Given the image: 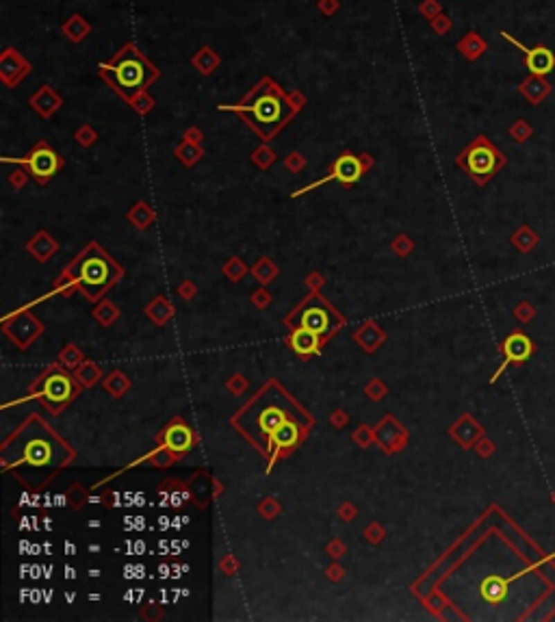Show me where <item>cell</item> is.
Listing matches in <instances>:
<instances>
[{"instance_id": "1", "label": "cell", "mask_w": 555, "mask_h": 622, "mask_svg": "<svg viewBox=\"0 0 555 622\" xmlns=\"http://www.w3.org/2000/svg\"><path fill=\"white\" fill-rule=\"evenodd\" d=\"M217 109L232 111L243 117V122L265 141H272L293 120V115L299 113L291 94L284 91L272 76L261 78L241 103L220 105Z\"/></svg>"}, {"instance_id": "2", "label": "cell", "mask_w": 555, "mask_h": 622, "mask_svg": "<svg viewBox=\"0 0 555 622\" xmlns=\"http://www.w3.org/2000/svg\"><path fill=\"white\" fill-rule=\"evenodd\" d=\"M301 421L308 425V416L301 412L291 397L284 393L280 386L269 384L265 391H261L252 403L239 412L234 423L241 432H245L247 438L254 443L263 453L272 451V436L284 421Z\"/></svg>"}, {"instance_id": "3", "label": "cell", "mask_w": 555, "mask_h": 622, "mask_svg": "<svg viewBox=\"0 0 555 622\" xmlns=\"http://www.w3.org/2000/svg\"><path fill=\"white\" fill-rule=\"evenodd\" d=\"M98 76L124 103L130 105L134 98L148 91V87L161 78V70L141 53L137 44L128 42L107 63L98 65Z\"/></svg>"}, {"instance_id": "4", "label": "cell", "mask_w": 555, "mask_h": 622, "mask_svg": "<svg viewBox=\"0 0 555 622\" xmlns=\"http://www.w3.org/2000/svg\"><path fill=\"white\" fill-rule=\"evenodd\" d=\"M67 458H72V451L42 423H28L5 447V460L11 466L13 464H28L37 468L61 466Z\"/></svg>"}, {"instance_id": "5", "label": "cell", "mask_w": 555, "mask_h": 622, "mask_svg": "<svg viewBox=\"0 0 555 622\" xmlns=\"http://www.w3.org/2000/svg\"><path fill=\"white\" fill-rule=\"evenodd\" d=\"M67 276H72V280H76V284L89 299H96L111 287L117 276H120V267H117L98 245H89L70 267H67Z\"/></svg>"}, {"instance_id": "6", "label": "cell", "mask_w": 555, "mask_h": 622, "mask_svg": "<svg viewBox=\"0 0 555 622\" xmlns=\"http://www.w3.org/2000/svg\"><path fill=\"white\" fill-rule=\"evenodd\" d=\"M503 163H506L503 154L484 137V134H479V137L458 157V165L479 184L488 180Z\"/></svg>"}, {"instance_id": "7", "label": "cell", "mask_w": 555, "mask_h": 622, "mask_svg": "<svg viewBox=\"0 0 555 622\" xmlns=\"http://www.w3.org/2000/svg\"><path fill=\"white\" fill-rule=\"evenodd\" d=\"M289 321L295 326V328H304V330H310L315 334H319L321 339H328L330 334H334L336 330H339L341 326V317L336 314L326 301L321 297H308L304 304H301L293 317L289 319Z\"/></svg>"}, {"instance_id": "8", "label": "cell", "mask_w": 555, "mask_h": 622, "mask_svg": "<svg viewBox=\"0 0 555 622\" xmlns=\"http://www.w3.org/2000/svg\"><path fill=\"white\" fill-rule=\"evenodd\" d=\"M369 167H371V159H369L367 154L362 159V157H356V154H351V152H343L339 159L332 163V167H330V172H328L326 178H321L319 182L310 184V187H304V189L293 193V195H301V193H306V191H312V189L321 187V184H326L330 180H336V182L345 184V187H351V184H356L367 174Z\"/></svg>"}, {"instance_id": "9", "label": "cell", "mask_w": 555, "mask_h": 622, "mask_svg": "<svg viewBox=\"0 0 555 622\" xmlns=\"http://www.w3.org/2000/svg\"><path fill=\"white\" fill-rule=\"evenodd\" d=\"M5 161L15 163V165L18 163L24 165L26 174H30L39 184L48 182L63 167V159L46 141H39L24 159H5Z\"/></svg>"}, {"instance_id": "10", "label": "cell", "mask_w": 555, "mask_h": 622, "mask_svg": "<svg viewBox=\"0 0 555 622\" xmlns=\"http://www.w3.org/2000/svg\"><path fill=\"white\" fill-rule=\"evenodd\" d=\"M33 65L24 59V55L20 50H15L11 46H7L0 55V80L7 89L18 87L20 82L30 74Z\"/></svg>"}, {"instance_id": "11", "label": "cell", "mask_w": 555, "mask_h": 622, "mask_svg": "<svg viewBox=\"0 0 555 622\" xmlns=\"http://www.w3.org/2000/svg\"><path fill=\"white\" fill-rule=\"evenodd\" d=\"M501 37L506 39V42H510L512 46H516L518 50H523L525 53V67L531 72V74H536V76H545V74H549V72H553V67H555V55H553V50L551 48H547V46H536V48H527V46H523L518 39H514L510 33H506V30H501Z\"/></svg>"}, {"instance_id": "12", "label": "cell", "mask_w": 555, "mask_h": 622, "mask_svg": "<svg viewBox=\"0 0 555 622\" xmlns=\"http://www.w3.org/2000/svg\"><path fill=\"white\" fill-rule=\"evenodd\" d=\"M501 349H503V364H501L499 371L493 375V382L501 375V371H503V368H506L508 364H518V362L529 360V356L534 354V343L527 339L525 334L516 332V334L508 336L506 343H503Z\"/></svg>"}, {"instance_id": "13", "label": "cell", "mask_w": 555, "mask_h": 622, "mask_svg": "<svg viewBox=\"0 0 555 622\" xmlns=\"http://www.w3.org/2000/svg\"><path fill=\"white\" fill-rule=\"evenodd\" d=\"M39 393H42V397H44V401L48 403V406L59 408L61 403H65L67 399L72 397L74 391H72L70 380L55 371V373H48V375L42 380V384H39Z\"/></svg>"}, {"instance_id": "14", "label": "cell", "mask_w": 555, "mask_h": 622, "mask_svg": "<svg viewBox=\"0 0 555 622\" xmlns=\"http://www.w3.org/2000/svg\"><path fill=\"white\" fill-rule=\"evenodd\" d=\"M527 573V570H520V573L512 575V577H499V575H491L486 577L482 583H479V594L486 603L491 605H499L506 601L508 596V590H510V583L516 581L518 577H523Z\"/></svg>"}, {"instance_id": "15", "label": "cell", "mask_w": 555, "mask_h": 622, "mask_svg": "<svg viewBox=\"0 0 555 622\" xmlns=\"http://www.w3.org/2000/svg\"><path fill=\"white\" fill-rule=\"evenodd\" d=\"M28 103H30L33 111H37L44 117V120H48V117H53L61 109L63 98L59 96V91H55L50 85H42L35 94L30 96Z\"/></svg>"}, {"instance_id": "16", "label": "cell", "mask_w": 555, "mask_h": 622, "mask_svg": "<svg viewBox=\"0 0 555 622\" xmlns=\"http://www.w3.org/2000/svg\"><path fill=\"white\" fill-rule=\"evenodd\" d=\"M304 427H306V423L295 421V418H291V421H284L272 436V451L295 447L301 438V432H304Z\"/></svg>"}, {"instance_id": "17", "label": "cell", "mask_w": 555, "mask_h": 622, "mask_svg": "<svg viewBox=\"0 0 555 622\" xmlns=\"http://www.w3.org/2000/svg\"><path fill=\"white\" fill-rule=\"evenodd\" d=\"M61 33H63L65 39L70 42V44H80V42H85L87 35L91 33V24L85 18H82L80 13H72L70 18L63 22Z\"/></svg>"}, {"instance_id": "18", "label": "cell", "mask_w": 555, "mask_h": 622, "mask_svg": "<svg viewBox=\"0 0 555 622\" xmlns=\"http://www.w3.org/2000/svg\"><path fill=\"white\" fill-rule=\"evenodd\" d=\"M191 65L202 74V76H211L217 67L222 65V57L215 48L211 46H202L197 53L191 57Z\"/></svg>"}, {"instance_id": "19", "label": "cell", "mask_w": 555, "mask_h": 622, "mask_svg": "<svg viewBox=\"0 0 555 622\" xmlns=\"http://www.w3.org/2000/svg\"><path fill=\"white\" fill-rule=\"evenodd\" d=\"M321 336L310 332V330H304V328H297L291 336V347L297 351V354L301 356H308V354H315V351L319 349V345H321Z\"/></svg>"}, {"instance_id": "20", "label": "cell", "mask_w": 555, "mask_h": 622, "mask_svg": "<svg viewBox=\"0 0 555 622\" xmlns=\"http://www.w3.org/2000/svg\"><path fill=\"white\" fill-rule=\"evenodd\" d=\"M163 441H165L167 449H172V451H187L191 447V432L184 427L182 423H176V425H172L170 429L163 434Z\"/></svg>"}, {"instance_id": "21", "label": "cell", "mask_w": 555, "mask_h": 622, "mask_svg": "<svg viewBox=\"0 0 555 622\" xmlns=\"http://www.w3.org/2000/svg\"><path fill=\"white\" fill-rule=\"evenodd\" d=\"M456 48H458V53H462L464 59L475 61V59H479L486 53V42L477 35L475 30H470V33H466V35L458 42Z\"/></svg>"}, {"instance_id": "22", "label": "cell", "mask_w": 555, "mask_h": 622, "mask_svg": "<svg viewBox=\"0 0 555 622\" xmlns=\"http://www.w3.org/2000/svg\"><path fill=\"white\" fill-rule=\"evenodd\" d=\"M176 154L180 157V161H182V163L193 165V163H195V161L202 157V150H200V145H197V143L184 141L182 145H178V148H176Z\"/></svg>"}, {"instance_id": "23", "label": "cell", "mask_w": 555, "mask_h": 622, "mask_svg": "<svg viewBox=\"0 0 555 622\" xmlns=\"http://www.w3.org/2000/svg\"><path fill=\"white\" fill-rule=\"evenodd\" d=\"M419 13L423 15L425 20H434L436 15H441L443 13V5L439 3V0H423L421 5H419Z\"/></svg>"}, {"instance_id": "24", "label": "cell", "mask_w": 555, "mask_h": 622, "mask_svg": "<svg viewBox=\"0 0 555 622\" xmlns=\"http://www.w3.org/2000/svg\"><path fill=\"white\" fill-rule=\"evenodd\" d=\"M130 107H132L134 111H137L139 115H146L148 111H152V107H155V98L150 96L148 91H143V94H139L137 98L132 100Z\"/></svg>"}, {"instance_id": "25", "label": "cell", "mask_w": 555, "mask_h": 622, "mask_svg": "<svg viewBox=\"0 0 555 622\" xmlns=\"http://www.w3.org/2000/svg\"><path fill=\"white\" fill-rule=\"evenodd\" d=\"M430 26H432V30L436 33V35H447V33L451 30V26H453V22H451L449 15L441 13V15H436V18L430 22Z\"/></svg>"}, {"instance_id": "26", "label": "cell", "mask_w": 555, "mask_h": 622, "mask_svg": "<svg viewBox=\"0 0 555 622\" xmlns=\"http://www.w3.org/2000/svg\"><path fill=\"white\" fill-rule=\"evenodd\" d=\"M317 9H319V13H321V15H326V18H332L334 13H339L341 0H319Z\"/></svg>"}, {"instance_id": "27", "label": "cell", "mask_w": 555, "mask_h": 622, "mask_svg": "<svg viewBox=\"0 0 555 622\" xmlns=\"http://www.w3.org/2000/svg\"><path fill=\"white\" fill-rule=\"evenodd\" d=\"M130 220L137 224L139 228H146V224L150 222V213H148V206L146 204H137L134 206V211L130 213Z\"/></svg>"}, {"instance_id": "28", "label": "cell", "mask_w": 555, "mask_h": 622, "mask_svg": "<svg viewBox=\"0 0 555 622\" xmlns=\"http://www.w3.org/2000/svg\"><path fill=\"white\" fill-rule=\"evenodd\" d=\"M76 139H78V143L80 145H91L94 141H96V130L91 128V126H80L78 130H76Z\"/></svg>"}, {"instance_id": "29", "label": "cell", "mask_w": 555, "mask_h": 622, "mask_svg": "<svg viewBox=\"0 0 555 622\" xmlns=\"http://www.w3.org/2000/svg\"><path fill=\"white\" fill-rule=\"evenodd\" d=\"M272 161H274V152L269 148H261L254 152V163L261 165V167H267Z\"/></svg>"}, {"instance_id": "30", "label": "cell", "mask_w": 555, "mask_h": 622, "mask_svg": "<svg viewBox=\"0 0 555 622\" xmlns=\"http://www.w3.org/2000/svg\"><path fill=\"white\" fill-rule=\"evenodd\" d=\"M287 165H289V170H295V172H297L299 167L304 165V159H301V154H297V152H295V154H291V157H289Z\"/></svg>"}, {"instance_id": "31", "label": "cell", "mask_w": 555, "mask_h": 622, "mask_svg": "<svg viewBox=\"0 0 555 622\" xmlns=\"http://www.w3.org/2000/svg\"><path fill=\"white\" fill-rule=\"evenodd\" d=\"M184 139L191 141V143H197V141L202 139V132H200L197 128H189L187 132H184Z\"/></svg>"}, {"instance_id": "32", "label": "cell", "mask_w": 555, "mask_h": 622, "mask_svg": "<svg viewBox=\"0 0 555 622\" xmlns=\"http://www.w3.org/2000/svg\"><path fill=\"white\" fill-rule=\"evenodd\" d=\"M24 180H26V176H24L22 172H15V174L11 176V182L15 184V187H22V184H24Z\"/></svg>"}]
</instances>
